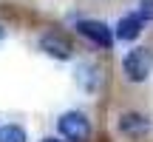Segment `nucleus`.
Masks as SVG:
<instances>
[{
  "label": "nucleus",
  "instance_id": "nucleus-9",
  "mask_svg": "<svg viewBox=\"0 0 153 142\" xmlns=\"http://www.w3.org/2000/svg\"><path fill=\"white\" fill-rule=\"evenodd\" d=\"M139 3H142V6H139V14L145 17V23L153 20V0H139Z\"/></svg>",
  "mask_w": 153,
  "mask_h": 142
},
{
  "label": "nucleus",
  "instance_id": "nucleus-1",
  "mask_svg": "<svg viewBox=\"0 0 153 142\" xmlns=\"http://www.w3.org/2000/svg\"><path fill=\"white\" fill-rule=\"evenodd\" d=\"M122 71H125V77L131 82H145L153 74V51L145 49V46L128 51L125 60H122Z\"/></svg>",
  "mask_w": 153,
  "mask_h": 142
},
{
  "label": "nucleus",
  "instance_id": "nucleus-3",
  "mask_svg": "<svg viewBox=\"0 0 153 142\" xmlns=\"http://www.w3.org/2000/svg\"><path fill=\"white\" fill-rule=\"evenodd\" d=\"M40 49H43L48 57H54V60H71L74 57V43L68 40V34L60 31V28L45 31L43 37H40Z\"/></svg>",
  "mask_w": 153,
  "mask_h": 142
},
{
  "label": "nucleus",
  "instance_id": "nucleus-7",
  "mask_svg": "<svg viewBox=\"0 0 153 142\" xmlns=\"http://www.w3.org/2000/svg\"><path fill=\"white\" fill-rule=\"evenodd\" d=\"M76 82H79L82 91H97L99 85V71L94 63H79L76 66Z\"/></svg>",
  "mask_w": 153,
  "mask_h": 142
},
{
  "label": "nucleus",
  "instance_id": "nucleus-8",
  "mask_svg": "<svg viewBox=\"0 0 153 142\" xmlns=\"http://www.w3.org/2000/svg\"><path fill=\"white\" fill-rule=\"evenodd\" d=\"M0 142H28L26 139V131H23L20 125H3L0 128Z\"/></svg>",
  "mask_w": 153,
  "mask_h": 142
},
{
  "label": "nucleus",
  "instance_id": "nucleus-11",
  "mask_svg": "<svg viewBox=\"0 0 153 142\" xmlns=\"http://www.w3.org/2000/svg\"><path fill=\"white\" fill-rule=\"evenodd\" d=\"M3 34H6V31H3V26H0V37H3Z\"/></svg>",
  "mask_w": 153,
  "mask_h": 142
},
{
  "label": "nucleus",
  "instance_id": "nucleus-5",
  "mask_svg": "<svg viewBox=\"0 0 153 142\" xmlns=\"http://www.w3.org/2000/svg\"><path fill=\"white\" fill-rule=\"evenodd\" d=\"M119 131L125 137H131V139H142L150 131V120L145 114H139V111H125L119 117Z\"/></svg>",
  "mask_w": 153,
  "mask_h": 142
},
{
  "label": "nucleus",
  "instance_id": "nucleus-2",
  "mask_svg": "<svg viewBox=\"0 0 153 142\" xmlns=\"http://www.w3.org/2000/svg\"><path fill=\"white\" fill-rule=\"evenodd\" d=\"M57 131L65 142H88L91 137V122L82 111H65L57 120Z\"/></svg>",
  "mask_w": 153,
  "mask_h": 142
},
{
  "label": "nucleus",
  "instance_id": "nucleus-10",
  "mask_svg": "<svg viewBox=\"0 0 153 142\" xmlns=\"http://www.w3.org/2000/svg\"><path fill=\"white\" fill-rule=\"evenodd\" d=\"M40 142H60L57 137H45V139H40Z\"/></svg>",
  "mask_w": 153,
  "mask_h": 142
},
{
  "label": "nucleus",
  "instance_id": "nucleus-6",
  "mask_svg": "<svg viewBox=\"0 0 153 142\" xmlns=\"http://www.w3.org/2000/svg\"><path fill=\"white\" fill-rule=\"evenodd\" d=\"M142 28H145V17L139 14V11H133V14H128V17H122L119 23H116V40H125V43H131V40H136L139 34H142Z\"/></svg>",
  "mask_w": 153,
  "mask_h": 142
},
{
  "label": "nucleus",
  "instance_id": "nucleus-4",
  "mask_svg": "<svg viewBox=\"0 0 153 142\" xmlns=\"http://www.w3.org/2000/svg\"><path fill=\"white\" fill-rule=\"evenodd\" d=\"M76 31L85 40H91L94 46H102V49H111L114 40H116V34L99 20H76Z\"/></svg>",
  "mask_w": 153,
  "mask_h": 142
}]
</instances>
